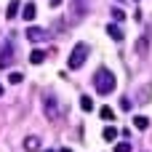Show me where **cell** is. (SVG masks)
<instances>
[{
    "label": "cell",
    "instance_id": "cell-1",
    "mask_svg": "<svg viewBox=\"0 0 152 152\" xmlns=\"http://www.w3.org/2000/svg\"><path fill=\"white\" fill-rule=\"evenodd\" d=\"M94 86H96V94L107 96V94H112V91L118 88V80H115V75H112L107 67H99L96 75H94Z\"/></svg>",
    "mask_w": 152,
    "mask_h": 152
},
{
    "label": "cell",
    "instance_id": "cell-2",
    "mask_svg": "<svg viewBox=\"0 0 152 152\" xmlns=\"http://www.w3.org/2000/svg\"><path fill=\"white\" fill-rule=\"evenodd\" d=\"M86 59H88V45L86 43H75V48H72V53L67 59V67L69 69H80L86 64Z\"/></svg>",
    "mask_w": 152,
    "mask_h": 152
},
{
    "label": "cell",
    "instance_id": "cell-3",
    "mask_svg": "<svg viewBox=\"0 0 152 152\" xmlns=\"http://www.w3.org/2000/svg\"><path fill=\"white\" fill-rule=\"evenodd\" d=\"M43 112H45V120L56 123V120H59V115H61V107H59V99L48 94V96L43 99Z\"/></svg>",
    "mask_w": 152,
    "mask_h": 152
},
{
    "label": "cell",
    "instance_id": "cell-4",
    "mask_svg": "<svg viewBox=\"0 0 152 152\" xmlns=\"http://www.w3.org/2000/svg\"><path fill=\"white\" fill-rule=\"evenodd\" d=\"M13 64V45L11 40H3L0 43V69H8Z\"/></svg>",
    "mask_w": 152,
    "mask_h": 152
},
{
    "label": "cell",
    "instance_id": "cell-5",
    "mask_svg": "<svg viewBox=\"0 0 152 152\" xmlns=\"http://www.w3.org/2000/svg\"><path fill=\"white\" fill-rule=\"evenodd\" d=\"M24 35H27V37H29V40H32V43H40V40H43V37H45V32H43V29H40V27H29V29H27V32H24Z\"/></svg>",
    "mask_w": 152,
    "mask_h": 152
},
{
    "label": "cell",
    "instance_id": "cell-6",
    "mask_svg": "<svg viewBox=\"0 0 152 152\" xmlns=\"http://www.w3.org/2000/svg\"><path fill=\"white\" fill-rule=\"evenodd\" d=\"M21 16H24L27 21H32V19L37 16V8H35V3H24V8H21Z\"/></svg>",
    "mask_w": 152,
    "mask_h": 152
},
{
    "label": "cell",
    "instance_id": "cell-7",
    "mask_svg": "<svg viewBox=\"0 0 152 152\" xmlns=\"http://www.w3.org/2000/svg\"><path fill=\"white\" fill-rule=\"evenodd\" d=\"M107 35H110L112 40H118V43L123 40V29L118 27V21H115V24H107Z\"/></svg>",
    "mask_w": 152,
    "mask_h": 152
},
{
    "label": "cell",
    "instance_id": "cell-8",
    "mask_svg": "<svg viewBox=\"0 0 152 152\" xmlns=\"http://www.w3.org/2000/svg\"><path fill=\"white\" fill-rule=\"evenodd\" d=\"M24 150L27 152H37L40 150V139H37V136H27V139H24Z\"/></svg>",
    "mask_w": 152,
    "mask_h": 152
},
{
    "label": "cell",
    "instance_id": "cell-9",
    "mask_svg": "<svg viewBox=\"0 0 152 152\" xmlns=\"http://www.w3.org/2000/svg\"><path fill=\"white\" fill-rule=\"evenodd\" d=\"M118 134H120V131H118L115 126H104V131H102L104 142H115V139H118Z\"/></svg>",
    "mask_w": 152,
    "mask_h": 152
},
{
    "label": "cell",
    "instance_id": "cell-10",
    "mask_svg": "<svg viewBox=\"0 0 152 152\" xmlns=\"http://www.w3.org/2000/svg\"><path fill=\"white\" fill-rule=\"evenodd\" d=\"M29 61H32V64H43V61H45V51L35 48V51L29 53Z\"/></svg>",
    "mask_w": 152,
    "mask_h": 152
},
{
    "label": "cell",
    "instance_id": "cell-11",
    "mask_svg": "<svg viewBox=\"0 0 152 152\" xmlns=\"http://www.w3.org/2000/svg\"><path fill=\"white\" fill-rule=\"evenodd\" d=\"M134 126H136L139 131H147V128H150V118H144V115H136V118H134Z\"/></svg>",
    "mask_w": 152,
    "mask_h": 152
},
{
    "label": "cell",
    "instance_id": "cell-12",
    "mask_svg": "<svg viewBox=\"0 0 152 152\" xmlns=\"http://www.w3.org/2000/svg\"><path fill=\"white\" fill-rule=\"evenodd\" d=\"M19 5H21L19 0H11V3H8V11H5V16H8V19H16V16H19Z\"/></svg>",
    "mask_w": 152,
    "mask_h": 152
},
{
    "label": "cell",
    "instance_id": "cell-13",
    "mask_svg": "<svg viewBox=\"0 0 152 152\" xmlns=\"http://www.w3.org/2000/svg\"><path fill=\"white\" fill-rule=\"evenodd\" d=\"M80 110H83V112H91V110H94V99H91V96H80Z\"/></svg>",
    "mask_w": 152,
    "mask_h": 152
},
{
    "label": "cell",
    "instance_id": "cell-14",
    "mask_svg": "<svg viewBox=\"0 0 152 152\" xmlns=\"http://www.w3.org/2000/svg\"><path fill=\"white\" fill-rule=\"evenodd\" d=\"M99 115H102V120H112V118H115V110H112V107H107V104H104V107H102V110H99Z\"/></svg>",
    "mask_w": 152,
    "mask_h": 152
},
{
    "label": "cell",
    "instance_id": "cell-15",
    "mask_svg": "<svg viewBox=\"0 0 152 152\" xmlns=\"http://www.w3.org/2000/svg\"><path fill=\"white\" fill-rule=\"evenodd\" d=\"M21 80H24V75H21V72H11V75H8V83H11V86H19Z\"/></svg>",
    "mask_w": 152,
    "mask_h": 152
},
{
    "label": "cell",
    "instance_id": "cell-16",
    "mask_svg": "<svg viewBox=\"0 0 152 152\" xmlns=\"http://www.w3.org/2000/svg\"><path fill=\"white\" fill-rule=\"evenodd\" d=\"M115 152H131V142H118L115 144Z\"/></svg>",
    "mask_w": 152,
    "mask_h": 152
},
{
    "label": "cell",
    "instance_id": "cell-17",
    "mask_svg": "<svg viewBox=\"0 0 152 152\" xmlns=\"http://www.w3.org/2000/svg\"><path fill=\"white\" fill-rule=\"evenodd\" d=\"M110 13H112V19H115V21H126V13H123L120 8H112Z\"/></svg>",
    "mask_w": 152,
    "mask_h": 152
},
{
    "label": "cell",
    "instance_id": "cell-18",
    "mask_svg": "<svg viewBox=\"0 0 152 152\" xmlns=\"http://www.w3.org/2000/svg\"><path fill=\"white\" fill-rule=\"evenodd\" d=\"M120 107H123V110H126V112H128V110H131V107H134V102H131V99H120Z\"/></svg>",
    "mask_w": 152,
    "mask_h": 152
},
{
    "label": "cell",
    "instance_id": "cell-19",
    "mask_svg": "<svg viewBox=\"0 0 152 152\" xmlns=\"http://www.w3.org/2000/svg\"><path fill=\"white\" fill-rule=\"evenodd\" d=\"M59 3H61V0H51V5H59Z\"/></svg>",
    "mask_w": 152,
    "mask_h": 152
},
{
    "label": "cell",
    "instance_id": "cell-20",
    "mask_svg": "<svg viewBox=\"0 0 152 152\" xmlns=\"http://www.w3.org/2000/svg\"><path fill=\"white\" fill-rule=\"evenodd\" d=\"M3 94H5V88H3V86H0V96H3Z\"/></svg>",
    "mask_w": 152,
    "mask_h": 152
},
{
    "label": "cell",
    "instance_id": "cell-21",
    "mask_svg": "<svg viewBox=\"0 0 152 152\" xmlns=\"http://www.w3.org/2000/svg\"><path fill=\"white\" fill-rule=\"evenodd\" d=\"M45 152H53V150H45Z\"/></svg>",
    "mask_w": 152,
    "mask_h": 152
},
{
    "label": "cell",
    "instance_id": "cell-22",
    "mask_svg": "<svg viewBox=\"0 0 152 152\" xmlns=\"http://www.w3.org/2000/svg\"><path fill=\"white\" fill-rule=\"evenodd\" d=\"M118 3H123V0H118Z\"/></svg>",
    "mask_w": 152,
    "mask_h": 152
},
{
    "label": "cell",
    "instance_id": "cell-23",
    "mask_svg": "<svg viewBox=\"0 0 152 152\" xmlns=\"http://www.w3.org/2000/svg\"><path fill=\"white\" fill-rule=\"evenodd\" d=\"M134 3H139V0H134Z\"/></svg>",
    "mask_w": 152,
    "mask_h": 152
}]
</instances>
